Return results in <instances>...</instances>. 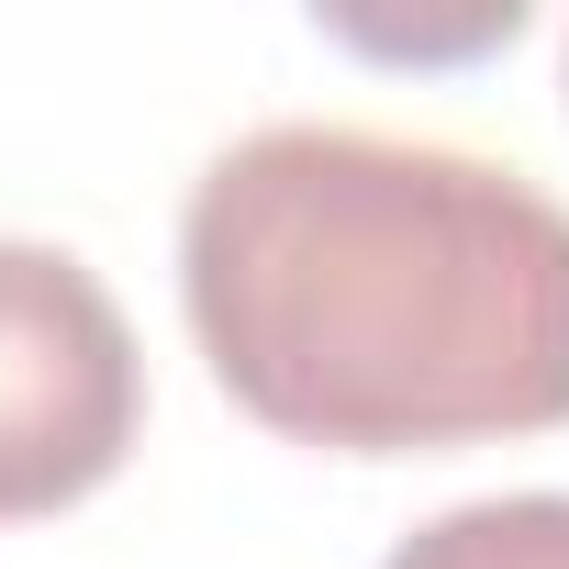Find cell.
Instances as JSON below:
<instances>
[{
	"instance_id": "1",
	"label": "cell",
	"mask_w": 569,
	"mask_h": 569,
	"mask_svg": "<svg viewBox=\"0 0 569 569\" xmlns=\"http://www.w3.org/2000/svg\"><path fill=\"white\" fill-rule=\"evenodd\" d=\"M212 380L291 447L436 458L569 425V201L380 123H257L179 212Z\"/></svg>"
},
{
	"instance_id": "2",
	"label": "cell",
	"mask_w": 569,
	"mask_h": 569,
	"mask_svg": "<svg viewBox=\"0 0 569 569\" xmlns=\"http://www.w3.org/2000/svg\"><path fill=\"white\" fill-rule=\"evenodd\" d=\"M146 425V358L101 268L0 234V525L90 502Z\"/></svg>"
},
{
	"instance_id": "3",
	"label": "cell",
	"mask_w": 569,
	"mask_h": 569,
	"mask_svg": "<svg viewBox=\"0 0 569 569\" xmlns=\"http://www.w3.org/2000/svg\"><path fill=\"white\" fill-rule=\"evenodd\" d=\"M380 569H569V491H491L413 525Z\"/></svg>"
}]
</instances>
